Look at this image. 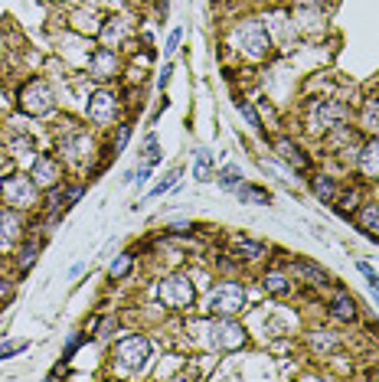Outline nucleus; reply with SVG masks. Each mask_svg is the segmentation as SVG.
<instances>
[{
	"mask_svg": "<svg viewBox=\"0 0 379 382\" xmlns=\"http://www.w3.org/2000/svg\"><path fill=\"white\" fill-rule=\"evenodd\" d=\"M37 252H39V245H37V242H26V245L20 248V259H17V265H20V272H30V265L37 261Z\"/></svg>",
	"mask_w": 379,
	"mask_h": 382,
	"instance_id": "nucleus-25",
	"label": "nucleus"
},
{
	"mask_svg": "<svg viewBox=\"0 0 379 382\" xmlns=\"http://www.w3.org/2000/svg\"><path fill=\"white\" fill-rule=\"evenodd\" d=\"M360 170L369 180H379V141H367L360 150Z\"/></svg>",
	"mask_w": 379,
	"mask_h": 382,
	"instance_id": "nucleus-13",
	"label": "nucleus"
},
{
	"mask_svg": "<svg viewBox=\"0 0 379 382\" xmlns=\"http://www.w3.org/2000/svg\"><path fill=\"white\" fill-rule=\"evenodd\" d=\"M236 108L242 111V114H245V118H249V124H252V128H262V121H258V114H255V108L252 105H249V101H236Z\"/></svg>",
	"mask_w": 379,
	"mask_h": 382,
	"instance_id": "nucleus-32",
	"label": "nucleus"
},
{
	"mask_svg": "<svg viewBox=\"0 0 379 382\" xmlns=\"http://www.w3.org/2000/svg\"><path fill=\"white\" fill-rule=\"evenodd\" d=\"M127 137H131V124H121V128H118V137H114V144H112V157H114V154H121V150H125Z\"/></svg>",
	"mask_w": 379,
	"mask_h": 382,
	"instance_id": "nucleus-30",
	"label": "nucleus"
},
{
	"mask_svg": "<svg viewBox=\"0 0 379 382\" xmlns=\"http://www.w3.org/2000/svg\"><path fill=\"white\" fill-rule=\"evenodd\" d=\"M356 219H360V229H363V232L379 239V203H367Z\"/></svg>",
	"mask_w": 379,
	"mask_h": 382,
	"instance_id": "nucleus-16",
	"label": "nucleus"
},
{
	"mask_svg": "<svg viewBox=\"0 0 379 382\" xmlns=\"http://www.w3.org/2000/svg\"><path fill=\"white\" fill-rule=\"evenodd\" d=\"M363 124L379 131V99H369L367 105H363Z\"/></svg>",
	"mask_w": 379,
	"mask_h": 382,
	"instance_id": "nucleus-28",
	"label": "nucleus"
},
{
	"mask_svg": "<svg viewBox=\"0 0 379 382\" xmlns=\"http://www.w3.org/2000/svg\"><path fill=\"white\" fill-rule=\"evenodd\" d=\"M265 291H272V294H288L291 291V284H288V278L285 274H278V272H268L265 274Z\"/></svg>",
	"mask_w": 379,
	"mask_h": 382,
	"instance_id": "nucleus-22",
	"label": "nucleus"
},
{
	"mask_svg": "<svg viewBox=\"0 0 379 382\" xmlns=\"http://www.w3.org/2000/svg\"><path fill=\"white\" fill-rule=\"evenodd\" d=\"M193 177L206 183V180H213V154L209 150H196V167H193Z\"/></svg>",
	"mask_w": 379,
	"mask_h": 382,
	"instance_id": "nucleus-17",
	"label": "nucleus"
},
{
	"mask_svg": "<svg viewBox=\"0 0 379 382\" xmlns=\"http://www.w3.org/2000/svg\"><path fill=\"white\" fill-rule=\"evenodd\" d=\"M209 333H213L216 350H239V346L245 343V330L232 321H216L213 327H209Z\"/></svg>",
	"mask_w": 379,
	"mask_h": 382,
	"instance_id": "nucleus-8",
	"label": "nucleus"
},
{
	"mask_svg": "<svg viewBox=\"0 0 379 382\" xmlns=\"http://www.w3.org/2000/svg\"><path fill=\"white\" fill-rule=\"evenodd\" d=\"M114 359H118V366L125 372H141L147 366V359H151V343H147V336H125V340H118L114 346Z\"/></svg>",
	"mask_w": 379,
	"mask_h": 382,
	"instance_id": "nucleus-2",
	"label": "nucleus"
},
{
	"mask_svg": "<svg viewBox=\"0 0 379 382\" xmlns=\"http://www.w3.org/2000/svg\"><path fill=\"white\" fill-rule=\"evenodd\" d=\"M177 177H180V173H177V170H174V173H167V177H164V180H161V183H157V186H154V197H164V193H167V190H170V186H174V183H177Z\"/></svg>",
	"mask_w": 379,
	"mask_h": 382,
	"instance_id": "nucleus-33",
	"label": "nucleus"
},
{
	"mask_svg": "<svg viewBox=\"0 0 379 382\" xmlns=\"http://www.w3.org/2000/svg\"><path fill=\"white\" fill-rule=\"evenodd\" d=\"M236 255H242V259H258V255H265V248L258 245V242L242 239V242H236Z\"/></svg>",
	"mask_w": 379,
	"mask_h": 382,
	"instance_id": "nucleus-26",
	"label": "nucleus"
},
{
	"mask_svg": "<svg viewBox=\"0 0 379 382\" xmlns=\"http://www.w3.org/2000/svg\"><path fill=\"white\" fill-rule=\"evenodd\" d=\"M33 183L46 186V190L59 183V161H52L50 154H39L33 161Z\"/></svg>",
	"mask_w": 379,
	"mask_h": 382,
	"instance_id": "nucleus-10",
	"label": "nucleus"
},
{
	"mask_svg": "<svg viewBox=\"0 0 379 382\" xmlns=\"http://www.w3.org/2000/svg\"><path fill=\"white\" fill-rule=\"evenodd\" d=\"M314 193L320 197V203H334V197H337V186H334V180H330V177H317V180H314Z\"/></svg>",
	"mask_w": 379,
	"mask_h": 382,
	"instance_id": "nucleus-23",
	"label": "nucleus"
},
{
	"mask_svg": "<svg viewBox=\"0 0 379 382\" xmlns=\"http://www.w3.org/2000/svg\"><path fill=\"white\" fill-rule=\"evenodd\" d=\"M63 150H65V157L79 161V157H82V150H89V137H85V134L69 137V141H63Z\"/></svg>",
	"mask_w": 379,
	"mask_h": 382,
	"instance_id": "nucleus-20",
	"label": "nucleus"
},
{
	"mask_svg": "<svg viewBox=\"0 0 379 382\" xmlns=\"http://www.w3.org/2000/svg\"><path fill=\"white\" fill-rule=\"evenodd\" d=\"M193 284H190V278H183V274H174V278H164V281L157 284V297L164 301V308L170 310H187L193 308Z\"/></svg>",
	"mask_w": 379,
	"mask_h": 382,
	"instance_id": "nucleus-3",
	"label": "nucleus"
},
{
	"mask_svg": "<svg viewBox=\"0 0 379 382\" xmlns=\"http://www.w3.org/2000/svg\"><path fill=\"white\" fill-rule=\"evenodd\" d=\"M26 350V343H10V346H3V350H0V363H3V359H10V356H17V353H23Z\"/></svg>",
	"mask_w": 379,
	"mask_h": 382,
	"instance_id": "nucleus-34",
	"label": "nucleus"
},
{
	"mask_svg": "<svg viewBox=\"0 0 379 382\" xmlns=\"http://www.w3.org/2000/svg\"><path fill=\"white\" fill-rule=\"evenodd\" d=\"M327 308H330V317H334V321H340V323L356 321V301L350 294H343V291L330 301Z\"/></svg>",
	"mask_w": 379,
	"mask_h": 382,
	"instance_id": "nucleus-12",
	"label": "nucleus"
},
{
	"mask_svg": "<svg viewBox=\"0 0 379 382\" xmlns=\"http://www.w3.org/2000/svg\"><path fill=\"white\" fill-rule=\"evenodd\" d=\"M89 118H92V121H99V124L112 121V118H114V95H112V92H95V95H92Z\"/></svg>",
	"mask_w": 379,
	"mask_h": 382,
	"instance_id": "nucleus-11",
	"label": "nucleus"
},
{
	"mask_svg": "<svg viewBox=\"0 0 379 382\" xmlns=\"http://www.w3.org/2000/svg\"><path fill=\"white\" fill-rule=\"evenodd\" d=\"M294 272H298V274H307V278H311L314 284H327L330 281V274L324 272V268L311 265V261H298V265H294Z\"/></svg>",
	"mask_w": 379,
	"mask_h": 382,
	"instance_id": "nucleus-19",
	"label": "nucleus"
},
{
	"mask_svg": "<svg viewBox=\"0 0 379 382\" xmlns=\"http://www.w3.org/2000/svg\"><path fill=\"white\" fill-rule=\"evenodd\" d=\"M343 118H347V108H343L340 101H317V105H311L307 124H311V131H330Z\"/></svg>",
	"mask_w": 379,
	"mask_h": 382,
	"instance_id": "nucleus-6",
	"label": "nucleus"
},
{
	"mask_svg": "<svg viewBox=\"0 0 379 382\" xmlns=\"http://www.w3.org/2000/svg\"><path fill=\"white\" fill-rule=\"evenodd\" d=\"M20 108L26 111V114H46V111H52V88L46 86V82H30V86L20 92Z\"/></svg>",
	"mask_w": 379,
	"mask_h": 382,
	"instance_id": "nucleus-7",
	"label": "nucleus"
},
{
	"mask_svg": "<svg viewBox=\"0 0 379 382\" xmlns=\"http://www.w3.org/2000/svg\"><path fill=\"white\" fill-rule=\"evenodd\" d=\"M76 26H79V30H85V33H99V30H101V23L95 20V13H92V10H79L76 13Z\"/></svg>",
	"mask_w": 379,
	"mask_h": 382,
	"instance_id": "nucleus-24",
	"label": "nucleus"
},
{
	"mask_svg": "<svg viewBox=\"0 0 379 382\" xmlns=\"http://www.w3.org/2000/svg\"><path fill=\"white\" fill-rule=\"evenodd\" d=\"M356 268H360V272H363V278H367V281H369V288H376V284H379V274L373 272V268H369L367 261H360V265H356Z\"/></svg>",
	"mask_w": 379,
	"mask_h": 382,
	"instance_id": "nucleus-35",
	"label": "nucleus"
},
{
	"mask_svg": "<svg viewBox=\"0 0 379 382\" xmlns=\"http://www.w3.org/2000/svg\"><path fill=\"white\" fill-rule=\"evenodd\" d=\"M239 199L242 203H255V206H262V203H272L262 186H252V183H239Z\"/></svg>",
	"mask_w": 379,
	"mask_h": 382,
	"instance_id": "nucleus-18",
	"label": "nucleus"
},
{
	"mask_svg": "<svg viewBox=\"0 0 379 382\" xmlns=\"http://www.w3.org/2000/svg\"><path fill=\"white\" fill-rule=\"evenodd\" d=\"M118 72V59H114L112 50H101L92 56V75L95 79H108V75Z\"/></svg>",
	"mask_w": 379,
	"mask_h": 382,
	"instance_id": "nucleus-15",
	"label": "nucleus"
},
{
	"mask_svg": "<svg viewBox=\"0 0 379 382\" xmlns=\"http://www.w3.org/2000/svg\"><path fill=\"white\" fill-rule=\"evenodd\" d=\"M180 37H183L180 30H174V33L167 37V46H164V52H167V56H170V52H174V50H177V46H180Z\"/></svg>",
	"mask_w": 379,
	"mask_h": 382,
	"instance_id": "nucleus-37",
	"label": "nucleus"
},
{
	"mask_svg": "<svg viewBox=\"0 0 379 382\" xmlns=\"http://www.w3.org/2000/svg\"><path fill=\"white\" fill-rule=\"evenodd\" d=\"M242 308H245V288L236 281L219 284V288L209 291V297H206V310L216 314V317H232V314H239Z\"/></svg>",
	"mask_w": 379,
	"mask_h": 382,
	"instance_id": "nucleus-1",
	"label": "nucleus"
},
{
	"mask_svg": "<svg viewBox=\"0 0 379 382\" xmlns=\"http://www.w3.org/2000/svg\"><path fill=\"white\" fill-rule=\"evenodd\" d=\"M275 150H278V157H285V161H288L291 167H298V170H307V167H311V161L301 154V148H298L294 141H288V137L275 141Z\"/></svg>",
	"mask_w": 379,
	"mask_h": 382,
	"instance_id": "nucleus-14",
	"label": "nucleus"
},
{
	"mask_svg": "<svg viewBox=\"0 0 379 382\" xmlns=\"http://www.w3.org/2000/svg\"><path fill=\"white\" fill-rule=\"evenodd\" d=\"M82 340H85V336H72V340H69V346H65V359H72V353L79 350V343H82Z\"/></svg>",
	"mask_w": 379,
	"mask_h": 382,
	"instance_id": "nucleus-38",
	"label": "nucleus"
},
{
	"mask_svg": "<svg viewBox=\"0 0 379 382\" xmlns=\"http://www.w3.org/2000/svg\"><path fill=\"white\" fill-rule=\"evenodd\" d=\"M112 333H114V321H112V317H105V321L99 323V340H108Z\"/></svg>",
	"mask_w": 379,
	"mask_h": 382,
	"instance_id": "nucleus-36",
	"label": "nucleus"
},
{
	"mask_svg": "<svg viewBox=\"0 0 379 382\" xmlns=\"http://www.w3.org/2000/svg\"><path fill=\"white\" fill-rule=\"evenodd\" d=\"M131 265H134V255L131 252H125V255H118V259L112 261V268H108V274H112L114 281H121L127 272H131Z\"/></svg>",
	"mask_w": 379,
	"mask_h": 382,
	"instance_id": "nucleus-21",
	"label": "nucleus"
},
{
	"mask_svg": "<svg viewBox=\"0 0 379 382\" xmlns=\"http://www.w3.org/2000/svg\"><path fill=\"white\" fill-rule=\"evenodd\" d=\"M334 210L340 212V216H350V212L356 210V193L350 190V193H343V197H334Z\"/></svg>",
	"mask_w": 379,
	"mask_h": 382,
	"instance_id": "nucleus-27",
	"label": "nucleus"
},
{
	"mask_svg": "<svg viewBox=\"0 0 379 382\" xmlns=\"http://www.w3.org/2000/svg\"><path fill=\"white\" fill-rule=\"evenodd\" d=\"M20 235H23V219L17 216V210H7V206H0V248H10L20 242Z\"/></svg>",
	"mask_w": 379,
	"mask_h": 382,
	"instance_id": "nucleus-9",
	"label": "nucleus"
},
{
	"mask_svg": "<svg viewBox=\"0 0 379 382\" xmlns=\"http://www.w3.org/2000/svg\"><path fill=\"white\" fill-rule=\"evenodd\" d=\"M161 161V148H157V137H147V150H144V163H147V167H154V163Z\"/></svg>",
	"mask_w": 379,
	"mask_h": 382,
	"instance_id": "nucleus-31",
	"label": "nucleus"
},
{
	"mask_svg": "<svg viewBox=\"0 0 379 382\" xmlns=\"http://www.w3.org/2000/svg\"><path fill=\"white\" fill-rule=\"evenodd\" d=\"M13 297V284L10 281H0V301H10Z\"/></svg>",
	"mask_w": 379,
	"mask_h": 382,
	"instance_id": "nucleus-39",
	"label": "nucleus"
},
{
	"mask_svg": "<svg viewBox=\"0 0 379 382\" xmlns=\"http://www.w3.org/2000/svg\"><path fill=\"white\" fill-rule=\"evenodd\" d=\"M236 43H239V50H245L252 59L258 56H265L268 46H272V39H268L265 26L258 23V20H245V23L236 30Z\"/></svg>",
	"mask_w": 379,
	"mask_h": 382,
	"instance_id": "nucleus-5",
	"label": "nucleus"
},
{
	"mask_svg": "<svg viewBox=\"0 0 379 382\" xmlns=\"http://www.w3.org/2000/svg\"><path fill=\"white\" fill-rule=\"evenodd\" d=\"M219 183L226 186V190H232V186H239V183H242V173H239V167H226V170H223V177H219Z\"/></svg>",
	"mask_w": 379,
	"mask_h": 382,
	"instance_id": "nucleus-29",
	"label": "nucleus"
},
{
	"mask_svg": "<svg viewBox=\"0 0 379 382\" xmlns=\"http://www.w3.org/2000/svg\"><path fill=\"white\" fill-rule=\"evenodd\" d=\"M37 190H39V186L33 183L30 177H23V173H13V177H7V180H3L0 197H3V203H7V206H13V210H30V206L37 203Z\"/></svg>",
	"mask_w": 379,
	"mask_h": 382,
	"instance_id": "nucleus-4",
	"label": "nucleus"
}]
</instances>
